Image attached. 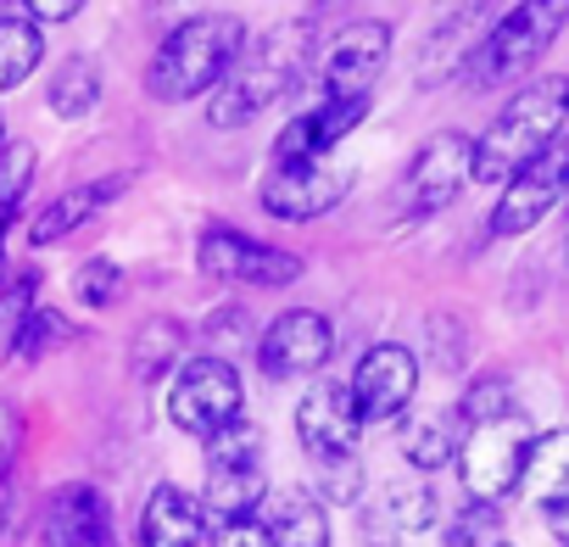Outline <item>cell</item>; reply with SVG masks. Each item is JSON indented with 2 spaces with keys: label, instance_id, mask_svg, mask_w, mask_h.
<instances>
[{
  "label": "cell",
  "instance_id": "obj_21",
  "mask_svg": "<svg viewBox=\"0 0 569 547\" xmlns=\"http://www.w3.org/2000/svg\"><path fill=\"white\" fill-rule=\"evenodd\" d=\"M463 414L458 408H430V414H419L413 425H402V458L419 469V475H430V469H447L452 458H458V447H463Z\"/></svg>",
  "mask_w": 569,
  "mask_h": 547
},
{
  "label": "cell",
  "instance_id": "obj_30",
  "mask_svg": "<svg viewBox=\"0 0 569 547\" xmlns=\"http://www.w3.org/2000/svg\"><path fill=\"white\" fill-rule=\"evenodd\" d=\"M313 497L330 508H352L358 497H363V458L352 452V458H319L313 464Z\"/></svg>",
  "mask_w": 569,
  "mask_h": 547
},
{
  "label": "cell",
  "instance_id": "obj_19",
  "mask_svg": "<svg viewBox=\"0 0 569 547\" xmlns=\"http://www.w3.org/2000/svg\"><path fill=\"white\" fill-rule=\"evenodd\" d=\"M129 190V173H107V179H90V185H73V190H62L57 201H46V212H34V223H29V240L34 246H51V240H62V235H73L84 218H96L112 196H123Z\"/></svg>",
  "mask_w": 569,
  "mask_h": 547
},
{
  "label": "cell",
  "instance_id": "obj_2",
  "mask_svg": "<svg viewBox=\"0 0 569 547\" xmlns=\"http://www.w3.org/2000/svg\"><path fill=\"white\" fill-rule=\"evenodd\" d=\"M246 51V23L229 12H201L184 18L151 57L146 68V90L157 101H196L207 90H218L229 79V68Z\"/></svg>",
  "mask_w": 569,
  "mask_h": 547
},
{
  "label": "cell",
  "instance_id": "obj_8",
  "mask_svg": "<svg viewBox=\"0 0 569 547\" xmlns=\"http://www.w3.org/2000/svg\"><path fill=\"white\" fill-rule=\"evenodd\" d=\"M196 262H201V274H212V280H223V286H268V291H279V286L302 280V257L279 251V246H268V240H257L246 229H229V223H212L201 235Z\"/></svg>",
  "mask_w": 569,
  "mask_h": 547
},
{
  "label": "cell",
  "instance_id": "obj_40",
  "mask_svg": "<svg viewBox=\"0 0 569 547\" xmlns=\"http://www.w3.org/2000/svg\"><path fill=\"white\" fill-rule=\"evenodd\" d=\"M502 547H508V541H502Z\"/></svg>",
  "mask_w": 569,
  "mask_h": 547
},
{
  "label": "cell",
  "instance_id": "obj_36",
  "mask_svg": "<svg viewBox=\"0 0 569 547\" xmlns=\"http://www.w3.org/2000/svg\"><path fill=\"white\" fill-rule=\"evenodd\" d=\"M363 541H369V547H397L402 536H397V525H391L380 508H369V514H363Z\"/></svg>",
  "mask_w": 569,
  "mask_h": 547
},
{
  "label": "cell",
  "instance_id": "obj_5",
  "mask_svg": "<svg viewBox=\"0 0 569 547\" xmlns=\"http://www.w3.org/2000/svg\"><path fill=\"white\" fill-rule=\"evenodd\" d=\"M530 441H536V430H530L525 414H502V419L469 425L463 447H458V480H463L469 503H502L508 491H519Z\"/></svg>",
  "mask_w": 569,
  "mask_h": 547
},
{
  "label": "cell",
  "instance_id": "obj_6",
  "mask_svg": "<svg viewBox=\"0 0 569 547\" xmlns=\"http://www.w3.org/2000/svg\"><path fill=\"white\" fill-rule=\"evenodd\" d=\"M358 185V168L347 157H308V162H273L262 173V212L284 218V223H313L325 212H336Z\"/></svg>",
  "mask_w": 569,
  "mask_h": 547
},
{
  "label": "cell",
  "instance_id": "obj_20",
  "mask_svg": "<svg viewBox=\"0 0 569 547\" xmlns=\"http://www.w3.org/2000/svg\"><path fill=\"white\" fill-rule=\"evenodd\" d=\"M519 497L536 503L541 514L569 503V425H558V430L530 441V458H525V475H519Z\"/></svg>",
  "mask_w": 569,
  "mask_h": 547
},
{
  "label": "cell",
  "instance_id": "obj_16",
  "mask_svg": "<svg viewBox=\"0 0 569 547\" xmlns=\"http://www.w3.org/2000/svg\"><path fill=\"white\" fill-rule=\"evenodd\" d=\"M40 536L46 547H112V508L96 486L73 480V486H57L46 497V514H40Z\"/></svg>",
  "mask_w": 569,
  "mask_h": 547
},
{
  "label": "cell",
  "instance_id": "obj_27",
  "mask_svg": "<svg viewBox=\"0 0 569 547\" xmlns=\"http://www.w3.org/2000/svg\"><path fill=\"white\" fill-rule=\"evenodd\" d=\"M441 541L447 547H502V514H497V503H463L458 514H447Z\"/></svg>",
  "mask_w": 569,
  "mask_h": 547
},
{
  "label": "cell",
  "instance_id": "obj_37",
  "mask_svg": "<svg viewBox=\"0 0 569 547\" xmlns=\"http://www.w3.org/2000/svg\"><path fill=\"white\" fill-rule=\"evenodd\" d=\"M547 530H552V541H558V547H569V503L547 508Z\"/></svg>",
  "mask_w": 569,
  "mask_h": 547
},
{
  "label": "cell",
  "instance_id": "obj_39",
  "mask_svg": "<svg viewBox=\"0 0 569 547\" xmlns=\"http://www.w3.org/2000/svg\"><path fill=\"white\" fill-rule=\"evenodd\" d=\"M563 201H569V179H563Z\"/></svg>",
  "mask_w": 569,
  "mask_h": 547
},
{
  "label": "cell",
  "instance_id": "obj_11",
  "mask_svg": "<svg viewBox=\"0 0 569 547\" xmlns=\"http://www.w3.org/2000/svg\"><path fill=\"white\" fill-rule=\"evenodd\" d=\"M386 57H391V23H380V18L341 23L319 51V90L325 96H369Z\"/></svg>",
  "mask_w": 569,
  "mask_h": 547
},
{
  "label": "cell",
  "instance_id": "obj_18",
  "mask_svg": "<svg viewBox=\"0 0 569 547\" xmlns=\"http://www.w3.org/2000/svg\"><path fill=\"white\" fill-rule=\"evenodd\" d=\"M207 536V508L196 491L162 480L140 514V547H196Z\"/></svg>",
  "mask_w": 569,
  "mask_h": 547
},
{
  "label": "cell",
  "instance_id": "obj_35",
  "mask_svg": "<svg viewBox=\"0 0 569 547\" xmlns=\"http://www.w3.org/2000/svg\"><path fill=\"white\" fill-rule=\"evenodd\" d=\"M23 18L40 29V23H68L79 18V0H34V7H23Z\"/></svg>",
  "mask_w": 569,
  "mask_h": 547
},
{
  "label": "cell",
  "instance_id": "obj_24",
  "mask_svg": "<svg viewBox=\"0 0 569 547\" xmlns=\"http://www.w3.org/2000/svg\"><path fill=\"white\" fill-rule=\"evenodd\" d=\"M40 57H46V29H34L23 12L18 18H0V96L29 84L34 68H40Z\"/></svg>",
  "mask_w": 569,
  "mask_h": 547
},
{
  "label": "cell",
  "instance_id": "obj_13",
  "mask_svg": "<svg viewBox=\"0 0 569 547\" xmlns=\"http://www.w3.org/2000/svg\"><path fill=\"white\" fill-rule=\"evenodd\" d=\"M297 436H302V452L313 464L319 458H352L358 452L363 419H358V402H352L347 380H319L297 402Z\"/></svg>",
  "mask_w": 569,
  "mask_h": 547
},
{
  "label": "cell",
  "instance_id": "obj_15",
  "mask_svg": "<svg viewBox=\"0 0 569 547\" xmlns=\"http://www.w3.org/2000/svg\"><path fill=\"white\" fill-rule=\"evenodd\" d=\"M369 118V96H325L313 112H297L273 140V162H308L330 157L358 123Z\"/></svg>",
  "mask_w": 569,
  "mask_h": 547
},
{
  "label": "cell",
  "instance_id": "obj_17",
  "mask_svg": "<svg viewBox=\"0 0 569 547\" xmlns=\"http://www.w3.org/2000/svg\"><path fill=\"white\" fill-rule=\"evenodd\" d=\"M257 519L268 530V547H330V508L308 486L268 491Z\"/></svg>",
  "mask_w": 569,
  "mask_h": 547
},
{
  "label": "cell",
  "instance_id": "obj_32",
  "mask_svg": "<svg viewBox=\"0 0 569 547\" xmlns=\"http://www.w3.org/2000/svg\"><path fill=\"white\" fill-rule=\"evenodd\" d=\"M458 414H463V425H486V419L519 414V408H513V386H508L502 375H486V380H475V386L463 391Z\"/></svg>",
  "mask_w": 569,
  "mask_h": 547
},
{
  "label": "cell",
  "instance_id": "obj_3",
  "mask_svg": "<svg viewBox=\"0 0 569 547\" xmlns=\"http://www.w3.org/2000/svg\"><path fill=\"white\" fill-rule=\"evenodd\" d=\"M563 23H569V0H530V7L502 12V18L486 29V40L463 57L469 90H497V84L530 73V68L547 57V46L563 34Z\"/></svg>",
  "mask_w": 569,
  "mask_h": 547
},
{
  "label": "cell",
  "instance_id": "obj_12",
  "mask_svg": "<svg viewBox=\"0 0 569 547\" xmlns=\"http://www.w3.org/2000/svg\"><path fill=\"white\" fill-rule=\"evenodd\" d=\"M469 179H475V140L458 129H441L413 151V162L402 173V201L413 212H441L447 201H458V190Z\"/></svg>",
  "mask_w": 569,
  "mask_h": 547
},
{
  "label": "cell",
  "instance_id": "obj_38",
  "mask_svg": "<svg viewBox=\"0 0 569 547\" xmlns=\"http://www.w3.org/2000/svg\"><path fill=\"white\" fill-rule=\"evenodd\" d=\"M563 262H569V229H563Z\"/></svg>",
  "mask_w": 569,
  "mask_h": 547
},
{
  "label": "cell",
  "instance_id": "obj_34",
  "mask_svg": "<svg viewBox=\"0 0 569 547\" xmlns=\"http://www.w3.org/2000/svg\"><path fill=\"white\" fill-rule=\"evenodd\" d=\"M212 547H268V530L257 514H240V519H218L212 530Z\"/></svg>",
  "mask_w": 569,
  "mask_h": 547
},
{
  "label": "cell",
  "instance_id": "obj_23",
  "mask_svg": "<svg viewBox=\"0 0 569 547\" xmlns=\"http://www.w3.org/2000/svg\"><path fill=\"white\" fill-rule=\"evenodd\" d=\"M375 508L397 525V536L430 530V525H436V514H441L430 475H391V480L380 486V503H375Z\"/></svg>",
  "mask_w": 569,
  "mask_h": 547
},
{
  "label": "cell",
  "instance_id": "obj_7",
  "mask_svg": "<svg viewBox=\"0 0 569 547\" xmlns=\"http://www.w3.org/2000/svg\"><path fill=\"white\" fill-rule=\"evenodd\" d=\"M240 408H246V386H240V369L229 358H190L168 386V419L196 441L234 425Z\"/></svg>",
  "mask_w": 569,
  "mask_h": 547
},
{
  "label": "cell",
  "instance_id": "obj_29",
  "mask_svg": "<svg viewBox=\"0 0 569 547\" xmlns=\"http://www.w3.org/2000/svg\"><path fill=\"white\" fill-rule=\"evenodd\" d=\"M234 464H262V425H251L246 414L218 436H207V469H234Z\"/></svg>",
  "mask_w": 569,
  "mask_h": 547
},
{
  "label": "cell",
  "instance_id": "obj_33",
  "mask_svg": "<svg viewBox=\"0 0 569 547\" xmlns=\"http://www.w3.org/2000/svg\"><path fill=\"white\" fill-rule=\"evenodd\" d=\"M73 291H79L84 308H112L118 291H123V268H118L112 257H90V262L73 274Z\"/></svg>",
  "mask_w": 569,
  "mask_h": 547
},
{
  "label": "cell",
  "instance_id": "obj_31",
  "mask_svg": "<svg viewBox=\"0 0 569 547\" xmlns=\"http://www.w3.org/2000/svg\"><path fill=\"white\" fill-rule=\"evenodd\" d=\"M73 341V325L57 314V308H34L29 319H23V330H18V358H29V364H40V358H51V352H62Z\"/></svg>",
  "mask_w": 569,
  "mask_h": 547
},
{
  "label": "cell",
  "instance_id": "obj_26",
  "mask_svg": "<svg viewBox=\"0 0 569 547\" xmlns=\"http://www.w3.org/2000/svg\"><path fill=\"white\" fill-rule=\"evenodd\" d=\"M190 330L179 319H151L140 336H134V380H168L179 369V352H184Z\"/></svg>",
  "mask_w": 569,
  "mask_h": 547
},
{
  "label": "cell",
  "instance_id": "obj_28",
  "mask_svg": "<svg viewBox=\"0 0 569 547\" xmlns=\"http://www.w3.org/2000/svg\"><path fill=\"white\" fill-rule=\"evenodd\" d=\"M34 168H40V157H34L29 140H7V146H0V218H7V223L23 207V196L34 185Z\"/></svg>",
  "mask_w": 569,
  "mask_h": 547
},
{
  "label": "cell",
  "instance_id": "obj_1",
  "mask_svg": "<svg viewBox=\"0 0 569 547\" xmlns=\"http://www.w3.org/2000/svg\"><path fill=\"white\" fill-rule=\"evenodd\" d=\"M563 129H569V73H547L525 84L475 140V185H508L513 173L541 162Z\"/></svg>",
  "mask_w": 569,
  "mask_h": 547
},
{
  "label": "cell",
  "instance_id": "obj_10",
  "mask_svg": "<svg viewBox=\"0 0 569 547\" xmlns=\"http://www.w3.org/2000/svg\"><path fill=\"white\" fill-rule=\"evenodd\" d=\"M352 402H358V419L363 425H391L408 414L413 391H419V358L402 347V341H380L358 358L352 380H347Z\"/></svg>",
  "mask_w": 569,
  "mask_h": 547
},
{
  "label": "cell",
  "instance_id": "obj_22",
  "mask_svg": "<svg viewBox=\"0 0 569 547\" xmlns=\"http://www.w3.org/2000/svg\"><path fill=\"white\" fill-rule=\"evenodd\" d=\"M262 497H268V469H262V464L207 469V486H201V508H207V514L240 519V514H257Z\"/></svg>",
  "mask_w": 569,
  "mask_h": 547
},
{
  "label": "cell",
  "instance_id": "obj_14",
  "mask_svg": "<svg viewBox=\"0 0 569 547\" xmlns=\"http://www.w3.org/2000/svg\"><path fill=\"white\" fill-rule=\"evenodd\" d=\"M563 179H569V151H547L541 162H530L525 173H513L502 185V201L491 207V235H525L536 229L558 201H563Z\"/></svg>",
  "mask_w": 569,
  "mask_h": 547
},
{
  "label": "cell",
  "instance_id": "obj_4",
  "mask_svg": "<svg viewBox=\"0 0 569 547\" xmlns=\"http://www.w3.org/2000/svg\"><path fill=\"white\" fill-rule=\"evenodd\" d=\"M302 68H308V57H302V29L257 46V57H240V62L229 68V79L212 90L207 123H212V129H246L257 112H268L273 101L291 96V84L302 79Z\"/></svg>",
  "mask_w": 569,
  "mask_h": 547
},
{
  "label": "cell",
  "instance_id": "obj_9",
  "mask_svg": "<svg viewBox=\"0 0 569 547\" xmlns=\"http://www.w3.org/2000/svg\"><path fill=\"white\" fill-rule=\"evenodd\" d=\"M336 358V325L313 308H284L262 341H257V369L268 380H302V375H319L325 364Z\"/></svg>",
  "mask_w": 569,
  "mask_h": 547
},
{
  "label": "cell",
  "instance_id": "obj_25",
  "mask_svg": "<svg viewBox=\"0 0 569 547\" xmlns=\"http://www.w3.org/2000/svg\"><path fill=\"white\" fill-rule=\"evenodd\" d=\"M46 101H51V112L68 118V123H73V118H90L96 101H101V68H96L90 57H68V62L51 73Z\"/></svg>",
  "mask_w": 569,
  "mask_h": 547
}]
</instances>
